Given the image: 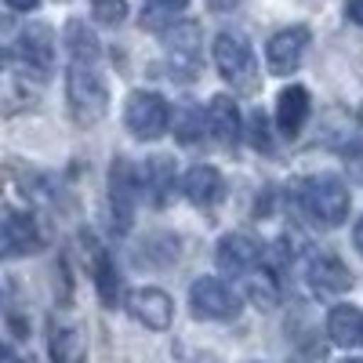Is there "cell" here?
Listing matches in <instances>:
<instances>
[{"instance_id":"obj_33","label":"cell","mask_w":363,"mask_h":363,"mask_svg":"<svg viewBox=\"0 0 363 363\" xmlns=\"http://www.w3.org/2000/svg\"><path fill=\"white\" fill-rule=\"evenodd\" d=\"M342 363H363V359H342Z\"/></svg>"},{"instance_id":"obj_7","label":"cell","mask_w":363,"mask_h":363,"mask_svg":"<svg viewBox=\"0 0 363 363\" xmlns=\"http://www.w3.org/2000/svg\"><path fill=\"white\" fill-rule=\"evenodd\" d=\"M135 200H138V178L128 160H113L109 167V211H113V229L128 233L135 222Z\"/></svg>"},{"instance_id":"obj_29","label":"cell","mask_w":363,"mask_h":363,"mask_svg":"<svg viewBox=\"0 0 363 363\" xmlns=\"http://www.w3.org/2000/svg\"><path fill=\"white\" fill-rule=\"evenodd\" d=\"M4 4H8L11 11H33V8L40 4V0H4Z\"/></svg>"},{"instance_id":"obj_30","label":"cell","mask_w":363,"mask_h":363,"mask_svg":"<svg viewBox=\"0 0 363 363\" xmlns=\"http://www.w3.org/2000/svg\"><path fill=\"white\" fill-rule=\"evenodd\" d=\"M236 4H240V0H207V8H211V11H233Z\"/></svg>"},{"instance_id":"obj_14","label":"cell","mask_w":363,"mask_h":363,"mask_svg":"<svg viewBox=\"0 0 363 363\" xmlns=\"http://www.w3.org/2000/svg\"><path fill=\"white\" fill-rule=\"evenodd\" d=\"M309 109H313V102H309L306 87H301V84L284 87L277 95V131L284 138H298L301 128H306V120H309Z\"/></svg>"},{"instance_id":"obj_21","label":"cell","mask_w":363,"mask_h":363,"mask_svg":"<svg viewBox=\"0 0 363 363\" xmlns=\"http://www.w3.org/2000/svg\"><path fill=\"white\" fill-rule=\"evenodd\" d=\"M66 48H69V55L77 58V62H99V58H102L99 37L91 33L84 22H77V18L66 26Z\"/></svg>"},{"instance_id":"obj_9","label":"cell","mask_w":363,"mask_h":363,"mask_svg":"<svg viewBox=\"0 0 363 363\" xmlns=\"http://www.w3.org/2000/svg\"><path fill=\"white\" fill-rule=\"evenodd\" d=\"M40 244H44V236L29 215H22V211L0 215V258L33 255V251H40Z\"/></svg>"},{"instance_id":"obj_1","label":"cell","mask_w":363,"mask_h":363,"mask_svg":"<svg viewBox=\"0 0 363 363\" xmlns=\"http://www.w3.org/2000/svg\"><path fill=\"white\" fill-rule=\"evenodd\" d=\"M66 95H69V113L80 128H95L109 109V87L99 73V62H69L66 73Z\"/></svg>"},{"instance_id":"obj_5","label":"cell","mask_w":363,"mask_h":363,"mask_svg":"<svg viewBox=\"0 0 363 363\" xmlns=\"http://www.w3.org/2000/svg\"><path fill=\"white\" fill-rule=\"evenodd\" d=\"M124 124L135 138L153 142L171 128V106L157 95V91H135L124 106Z\"/></svg>"},{"instance_id":"obj_18","label":"cell","mask_w":363,"mask_h":363,"mask_svg":"<svg viewBox=\"0 0 363 363\" xmlns=\"http://www.w3.org/2000/svg\"><path fill=\"white\" fill-rule=\"evenodd\" d=\"M145 189H149V203L153 207H164L171 200V189H174V160L171 157H149Z\"/></svg>"},{"instance_id":"obj_4","label":"cell","mask_w":363,"mask_h":363,"mask_svg":"<svg viewBox=\"0 0 363 363\" xmlns=\"http://www.w3.org/2000/svg\"><path fill=\"white\" fill-rule=\"evenodd\" d=\"M167 69L174 80L189 84L200 77V26L196 22H171L164 29Z\"/></svg>"},{"instance_id":"obj_13","label":"cell","mask_w":363,"mask_h":363,"mask_svg":"<svg viewBox=\"0 0 363 363\" xmlns=\"http://www.w3.org/2000/svg\"><path fill=\"white\" fill-rule=\"evenodd\" d=\"M128 309L138 323H145L149 330H167L174 320V301L171 294H164L160 287H138L128 298Z\"/></svg>"},{"instance_id":"obj_26","label":"cell","mask_w":363,"mask_h":363,"mask_svg":"<svg viewBox=\"0 0 363 363\" xmlns=\"http://www.w3.org/2000/svg\"><path fill=\"white\" fill-rule=\"evenodd\" d=\"M345 171H349V178H356L363 186V145H356V149L345 153Z\"/></svg>"},{"instance_id":"obj_28","label":"cell","mask_w":363,"mask_h":363,"mask_svg":"<svg viewBox=\"0 0 363 363\" xmlns=\"http://www.w3.org/2000/svg\"><path fill=\"white\" fill-rule=\"evenodd\" d=\"M0 363H22V356H18L8 342H0Z\"/></svg>"},{"instance_id":"obj_12","label":"cell","mask_w":363,"mask_h":363,"mask_svg":"<svg viewBox=\"0 0 363 363\" xmlns=\"http://www.w3.org/2000/svg\"><path fill=\"white\" fill-rule=\"evenodd\" d=\"M262 244L255 236H247V233H229V236H222L218 240V247H215V258H218V265L229 272V277H247L251 269H258L262 265Z\"/></svg>"},{"instance_id":"obj_8","label":"cell","mask_w":363,"mask_h":363,"mask_svg":"<svg viewBox=\"0 0 363 363\" xmlns=\"http://www.w3.org/2000/svg\"><path fill=\"white\" fill-rule=\"evenodd\" d=\"M15 55L22 58V66L33 77H48L51 66H55V33H51V26H44V22L26 26L18 33Z\"/></svg>"},{"instance_id":"obj_2","label":"cell","mask_w":363,"mask_h":363,"mask_svg":"<svg viewBox=\"0 0 363 363\" xmlns=\"http://www.w3.org/2000/svg\"><path fill=\"white\" fill-rule=\"evenodd\" d=\"M349 203L352 200H349L345 182L335 174H313L298 182V207L323 229L342 225L349 218Z\"/></svg>"},{"instance_id":"obj_3","label":"cell","mask_w":363,"mask_h":363,"mask_svg":"<svg viewBox=\"0 0 363 363\" xmlns=\"http://www.w3.org/2000/svg\"><path fill=\"white\" fill-rule=\"evenodd\" d=\"M215 69L222 73V80L233 87V91H244V95H255L262 87V77H258V62H255V51L244 37L236 33H218L215 37Z\"/></svg>"},{"instance_id":"obj_32","label":"cell","mask_w":363,"mask_h":363,"mask_svg":"<svg viewBox=\"0 0 363 363\" xmlns=\"http://www.w3.org/2000/svg\"><path fill=\"white\" fill-rule=\"evenodd\" d=\"M153 4H167V8H174V11H182L189 4V0H153Z\"/></svg>"},{"instance_id":"obj_25","label":"cell","mask_w":363,"mask_h":363,"mask_svg":"<svg viewBox=\"0 0 363 363\" xmlns=\"http://www.w3.org/2000/svg\"><path fill=\"white\" fill-rule=\"evenodd\" d=\"M247 138H251V145L258 149V153L272 157V135H269V120H265V113H251Z\"/></svg>"},{"instance_id":"obj_11","label":"cell","mask_w":363,"mask_h":363,"mask_svg":"<svg viewBox=\"0 0 363 363\" xmlns=\"http://www.w3.org/2000/svg\"><path fill=\"white\" fill-rule=\"evenodd\" d=\"M306 284L313 287L316 298H338V294H345L352 287V272L335 255H316L306 265Z\"/></svg>"},{"instance_id":"obj_19","label":"cell","mask_w":363,"mask_h":363,"mask_svg":"<svg viewBox=\"0 0 363 363\" xmlns=\"http://www.w3.org/2000/svg\"><path fill=\"white\" fill-rule=\"evenodd\" d=\"M51 363H87V345H84L80 327L51 330Z\"/></svg>"},{"instance_id":"obj_22","label":"cell","mask_w":363,"mask_h":363,"mask_svg":"<svg viewBox=\"0 0 363 363\" xmlns=\"http://www.w3.org/2000/svg\"><path fill=\"white\" fill-rule=\"evenodd\" d=\"M244 280H247V294H251V301H255L258 309H272L280 301V284H277V277H272L269 269L258 265V269L247 272Z\"/></svg>"},{"instance_id":"obj_24","label":"cell","mask_w":363,"mask_h":363,"mask_svg":"<svg viewBox=\"0 0 363 363\" xmlns=\"http://www.w3.org/2000/svg\"><path fill=\"white\" fill-rule=\"evenodd\" d=\"M91 15L102 26H120L128 18V0H91Z\"/></svg>"},{"instance_id":"obj_27","label":"cell","mask_w":363,"mask_h":363,"mask_svg":"<svg viewBox=\"0 0 363 363\" xmlns=\"http://www.w3.org/2000/svg\"><path fill=\"white\" fill-rule=\"evenodd\" d=\"M345 11L356 26H363V0H345Z\"/></svg>"},{"instance_id":"obj_16","label":"cell","mask_w":363,"mask_h":363,"mask_svg":"<svg viewBox=\"0 0 363 363\" xmlns=\"http://www.w3.org/2000/svg\"><path fill=\"white\" fill-rule=\"evenodd\" d=\"M240 113H236V102L229 95H215L207 106V131L211 138H215L222 149H236L240 142Z\"/></svg>"},{"instance_id":"obj_15","label":"cell","mask_w":363,"mask_h":363,"mask_svg":"<svg viewBox=\"0 0 363 363\" xmlns=\"http://www.w3.org/2000/svg\"><path fill=\"white\" fill-rule=\"evenodd\" d=\"M182 193H186V200L196 203V207H215L222 200L225 186H222V174L211 164H196L182 174Z\"/></svg>"},{"instance_id":"obj_10","label":"cell","mask_w":363,"mask_h":363,"mask_svg":"<svg viewBox=\"0 0 363 363\" xmlns=\"http://www.w3.org/2000/svg\"><path fill=\"white\" fill-rule=\"evenodd\" d=\"M309 48V29L306 26H287L280 29L277 37L265 44V58H269V69L277 77H291L301 66V55Z\"/></svg>"},{"instance_id":"obj_23","label":"cell","mask_w":363,"mask_h":363,"mask_svg":"<svg viewBox=\"0 0 363 363\" xmlns=\"http://www.w3.org/2000/svg\"><path fill=\"white\" fill-rule=\"evenodd\" d=\"M174 124V138L182 145H189V142H200L203 131H207V113H200L196 106H182L178 109V120H171Z\"/></svg>"},{"instance_id":"obj_17","label":"cell","mask_w":363,"mask_h":363,"mask_svg":"<svg viewBox=\"0 0 363 363\" xmlns=\"http://www.w3.org/2000/svg\"><path fill=\"white\" fill-rule=\"evenodd\" d=\"M327 335L338 349L363 345V313L356 306H335L327 313Z\"/></svg>"},{"instance_id":"obj_20","label":"cell","mask_w":363,"mask_h":363,"mask_svg":"<svg viewBox=\"0 0 363 363\" xmlns=\"http://www.w3.org/2000/svg\"><path fill=\"white\" fill-rule=\"evenodd\" d=\"M91 272H95V287H99V301L106 309H113L120 301V272L113 265V258L106 251H95V262H91Z\"/></svg>"},{"instance_id":"obj_6","label":"cell","mask_w":363,"mask_h":363,"mask_svg":"<svg viewBox=\"0 0 363 363\" xmlns=\"http://www.w3.org/2000/svg\"><path fill=\"white\" fill-rule=\"evenodd\" d=\"M189 309L200 320H236L244 306H240V294L229 284H222L215 277H200L189 287Z\"/></svg>"},{"instance_id":"obj_31","label":"cell","mask_w":363,"mask_h":363,"mask_svg":"<svg viewBox=\"0 0 363 363\" xmlns=\"http://www.w3.org/2000/svg\"><path fill=\"white\" fill-rule=\"evenodd\" d=\"M352 244H356V251L363 255V218L356 222V229H352Z\"/></svg>"}]
</instances>
